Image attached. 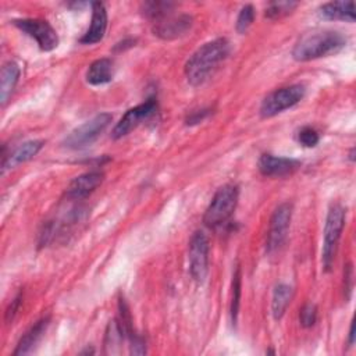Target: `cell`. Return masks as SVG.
Segmentation results:
<instances>
[{"instance_id": "6da1fadb", "label": "cell", "mask_w": 356, "mask_h": 356, "mask_svg": "<svg viewBox=\"0 0 356 356\" xmlns=\"http://www.w3.org/2000/svg\"><path fill=\"white\" fill-rule=\"evenodd\" d=\"M229 53V42L225 38H217L200 46L186 61L184 72L186 81L193 85H202L217 65L227 58Z\"/></svg>"}, {"instance_id": "7a4b0ae2", "label": "cell", "mask_w": 356, "mask_h": 356, "mask_svg": "<svg viewBox=\"0 0 356 356\" xmlns=\"http://www.w3.org/2000/svg\"><path fill=\"white\" fill-rule=\"evenodd\" d=\"M346 46V38L337 31H323L303 36L293 47L296 61H310L337 54Z\"/></svg>"}, {"instance_id": "3957f363", "label": "cell", "mask_w": 356, "mask_h": 356, "mask_svg": "<svg viewBox=\"0 0 356 356\" xmlns=\"http://www.w3.org/2000/svg\"><path fill=\"white\" fill-rule=\"evenodd\" d=\"M238 199L239 189L236 185L227 184L218 188L204 211L203 222L210 228H217L225 224L234 214Z\"/></svg>"}, {"instance_id": "277c9868", "label": "cell", "mask_w": 356, "mask_h": 356, "mask_svg": "<svg viewBox=\"0 0 356 356\" xmlns=\"http://www.w3.org/2000/svg\"><path fill=\"white\" fill-rule=\"evenodd\" d=\"M345 209L339 203H332L328 209L325 225H324V239H323V266L328 271L334 263V257L338 249L341 234L345 227Z\"/></svg>"}, {"instance_id": "5b68a950", "label": "cell", "mask_w": 356, "mask_h": 356, "mask_svg": "<svg viewBox=\"0 0 356 356\" xmlns=\"http://www.w3.org/2000/svg\"><path fill=\"white\" fill-rule=\"evenodd\" d=\"M111 120L113 117L108 113H100L95 115L89 121L83 122L82 125L71 131L63 140V146L67 149L78 150L92 145L102 135V132L108 127Z\"/></svg>"}, {"instance_id": "8992f818", "label": "cell", "mask_w": 356, "mask_h": 356, "mask_svg": "<svg viewBox=\"0 0 356 356\" xmlns=\"http://www.w3.org/2000/svg\"><path fill=\"white\" fill-rule=\"evenodd\" d=\"M305 93H306V88L300 83L289 85L271 92L261 102V106H260L261 117L264 118L274 117L282 113L284 110L293 107L305 97Z\"/></svg>"}, {"instance_id": "52a82bcc", "label": "cell", "mask_w": 356, "mask_h": 356, "mask_svg": "<svg viewBox=\"0 0 356 356\" xmlns=\"http://www.w3.org/2000/svg\"><path fill=\"white\" fill-rule=\"evenodd\" d=\"M13 24L19 31L26 33L32 39H35V42L43 51H51L58 44L57 32L46 19L19 18V19H14Z\"/></svg>"}, {"instance_id": "ba28073f", "label": "cell", "mask_w": 356, "mask_h": 356, "mask_svg": "<svg viewBox=\"0 0 356 356\" xmlns=\"http://www.w3.org/2000/svg\"><path fill=\"white\" fill-rule=\"evenodd\" d=\"M291 218H292V204L289 202L281 203L274 210L270 218L267 241H266V250L268 253L278 250L284 245L288 235L289 225H291Z\"/></svg>"}, {"instance_id": "9c48e42d", "label": "cell", "mask_w": 356, "mask_h": 356, "mask_svg": "<svg viewBox=\"0 0 356 356\" xmlns=\"http://www.w3.org/2000/svg\"><path fill=\"white\" fill-rule=\"evenodd\" d=\"M209 238L203 231H196L189 242V273L196 282H203L209 273Z\"/></svg>"}, {"instance_id": "30bf717a", "label": "cell", "mask_w": 356, "mask_h": 356, "mask_svg": "<svg viewBox=\"0 0 356 356\" xmlns=\"http://www.w3.org/2000/svg\"><path fill=\"white\" fill-rule=\"evenodd\" d=\"M154 111H157V102L156 99L150 97L146 102L129 108L122 117L121 120L115 124V127L113 128L111 136L114 139H120L127 136L129 132H132L139 124H142L145 120H147L150 115L154 114Z\"/></svg>"}, {"instance_id": "8fae6325", "label": "cell", "mask_w": 356, "mask_h": 356, "mask_svg": "<svg viewBox=\"0 0 356 356\" xmlns=\"http://www.w3.org/2000/svg\"><path fill=\"white\" fill-rule=\"evenodd\" d=\"M257 167L264 177H285L295 172L300 167V161L266 153L260 156Z\"/></svg>"}, {"instance_id": "7c38bea8", "label": "cell", "mask_w": 356, "mask_h": 356, "mask_svg": "<svg viewBox=\"0 0 356 356\" xmlns=\"http://www.w3.org/2000/svg\"><path fill=\"white\" fill-rule=\"evenodd\" d=\"M192 26V17L181 14L178 17H164L154 22L153 32L161 39H175L185 35Z\"/></svg>"}, {"instance_id": "4fadbf2b", "label": "cell", "mask_w": 356, "mask_h": 356, "mask_svg": "<svg viewBox=\"0 0 356 356\" xmlns=\"http://www.w3.org/2000/svg\"><path fill=\"white\" fill-rule=\"evenodd\" d=\"M103 178L104 174L102 171H88L81 174L71 181L65 191V196L72 200H81L89 196L103 182Z\"/></svg>"}, {"instance_id": "5bb4252c", "label": "cell", "mask_w": 356, "mask_h": 356, "mask_svg": "<svg viewBox=\"0 0 356 356\" xmlns=\"http://www.w3.org/2000/svg\"><path fill=\"white\" fill-rule=\"evenodd\" d=\"M107 29V11L103 3H92V22L86 33L79 39L82 44H93L103 39Z\"/></svg>"}, {"instance_id": "9a60e30c", "label": "cell", "mask_w": 356, "mask_h": 356, "mask_svg": "<svg viewBox=\"0 0 356 356\" xmlns=\"http://www.w3.org/2000/svg\"><path fill=\"white\" fill-rule=\"evenodd\" d=\"M43 145H44V142L38 140V139L28 140V142L19 145L13 153H10L8 156H3V161H1L3 171H6V168H11V167H15L21 163L31 160L40 152Z\"/></svg>"}, {"instance_id": "2e32d148", "label": "cell", "mask_w": 356, "mask_h": 356, "mask_svg": "<svg viewBox=\"0 0 356 356\" xmlns=\"http://www.w3.org/2000/svg\"><path fill=\"white\" fill-rule=\"evenodd\" d=\"M21 75V70L19 65L14 61H8L3 65L1 68V74H0V103L1 106H4L8 99L11 97L18 79Z\"/></svg>"}, {"instance_id": "e0dca14e", "label": "cell", "mask_w": 356, "mask_h": 356, "mask_svg": "<svg viewBox=\"0 0 356 356\" xmlns=\"http://www.w3.org/2000/svg\"><path fill=\"white\" fill-rule=\"evenodd\" d=\"M49 321L50 318L49 317H43L40 318L39 321H36L24 335L22 338L19 339L15 350H14V355L18 356V355H26L29 353L35 345L40 341V338L43 337V334L46 332L47 327H49Z\"/></svg>"}, {"instance_id": "ac0fdd59", "label": "cell", "mask_w": 356, "mask_h": 356, "mask_svg": "<svg viewBox=\"0 0 356 356\" xmlns=\"http://www.w3.org/2000/svg\"><path fill=\"white\" fill-rule=\"evenodd\" d=\"M320 15L327 19H341L353 24L355 22V4L353 1H330L323 4Z\"/></svg>"}, {"instance_id": "d6986e66", "label": "cell", "mask_w": 356, "mask_h": 356, "mask_svg": "<svg viewBox=\"0 0 356 356\" xmlns=\"http://www.w3.org/2000/svg\"><path fill=\"white\" fill-rule=\"evenodd\" d=\"M114 68L110 58H99L93 61L86 71V82L90 85H103L113 79Z\"/></svg>"}, {"instance_id": "ffe728a7", "label": "cell", "mask_w": 356, "mask_h": 356, "mask_svg": "<svg viewBox=\"0 0 356 356\" xmlns=\"http://www.w3.org/2000/svg\"><path fill=\"white\" fill-rule=\"evenodd\" d=\"M292 295H293V289L288 284H278L274 288L273 302H271V313L275 320H280L285 314L286 307L291 303Z\"/></svg>"}, {"instance_id": "44dd1931", "label": "cell", "mask_w": 356, "mask_h": 356, "mask_svg": "<svg viewBox=\"0 0 356 356\" xmlns=\"http://www.w3.org/2000/svg\"><path fill=\"white\" fill-rule=\"evenodd\" d=\"M174 3H165V1H152L143 4V13L147 18L153 19L154 22L170 15V13L174 8Z\"/></svg>"}, {"instance_id": "7402d4cb", "label": "cell", "mask_w": 356, "mask_h": 356, "mask_svg": "<svg viewBox=\"0 0 356 356\" xmlns=\"http://www.w3.org/2000/svg\"><path fill=\"white\" fill-rule=\"evenodd\" d=\"M239 302H241V268L236 267L232 275V298H231V318L234 324L238 320Z\"/></svg>"}, {"instance_id": "603a6c76", "label": "cell", "mask_w": 356, "mask_h": 356, "mask_svg": "<svg viewBox=\"0 0 356 356\" xmlns=\"http://www.w3.org/2000/svg\"><path fill=\"white\" fill-rule=\"evenodd\" d=\"M296 6H298V3H295V1H273L267 6L264 14L267 18H271V19L281 18V17L289 14Z\"/></svg>"}, {"instance_id": "cb8c5ba5", "label": "cell", "mask_w": 356, "mask_h": 356, "mask_svg": "<svg viewBox=\"0 0 356 356\" xmlns=\"http://www.w3.org/2000/svg\"><path fill=\"white\" fill-rule=\"evenodd\" d=\"M254 19V8L252 4H246L241 8L238 18H236V31L239 33H245Z\"/></svg>"}, {"instance_id": "d4e9b609", "label": "cell", "mask_w": 356, "mask_h": 356, "mask_svg": "<svg viewBox=\"0 0 356 356\" xmlns=\"http://www.w3.org/2000/svg\"><path fill=\"white\" fill-rule=\"evenodd\" d=\"M298 140L302 146L305 147H314L318 140H320V136H318V132L312 128V127H303L299 132H298Z\"/></svg>"}, {"instance_id": "484cf974", "label": "cell", "mask_w": 356, "mask_h": 356, "mask_svg": "<svg viewBox=\"0 0 356 356\" xmlns=\"http://www.w3.org/2000/svg\"><path fill=\"white\" fill-rule=\"evenodd\" d=\"M317 320V307L314 303H306L299 313V321L305 328L313 327Z\"/></svg>"}, {"instance_id": "4316f807", "label": "cell", "mask_w": 356, "mask_h": 356, "mask_svg": "<svg viewBox=\"0 0 356 356\" xmlns=\"http://www.w3.org/2000/svg\"><path fill=\"white\" fill-rule=\"evenodd\" d=\"M21 302H22V293L19 292V293L11 300V303L8 305V307H7V310H6V321H7V323H10V321L14 320V317H15V314H17L19 306H21Z\"/></svg>"}, {"instance_id": "83f0119b", "label": "cell", "mask_w": 356, "mask_h": 356, "mask_svg": "<svg viewBox=\"0 0 356 356\" xmlns=\"http://www.w3.org/2000/svg\"><path fill=\"white\" fill-rule=\"evenodd\" d=\"M355 342V323L352 321L350 324V330H349V345L352 346Z\"/></svg>"}, {"instance_id": "f1b7e54d", "label": "cell", "mask_w": 356, "mask_h": 356, "mask_svg": "<svg viewBox=\"0 0 356 356\" xmlns=\"http://www.w3.org/2000/svg\"><path fill=\"white\" fill-rule=\"evenodd\" d=\"M349 159H350L352 161L355 160V149H353V147L350 149V153H349Z\"/></svg>"}]
</instances>
